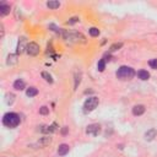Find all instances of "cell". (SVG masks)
<instances>
[{"label":"cell","instance_id":"cell-6","mask_svg":"<svg viewBox=\"0 0 157 157\" xmlns=\"http://www.w3.org/2000/svg\"><path fill=\"white\" fill-rule=\"evenodd\" d=\"M52 142V138L50 136H43V138H41L35 145H31V147H33V146H37V147H44V146H47V145H49Z\"/></svg>","mask_w":157,"mask_h":157},{"label":"cell","instance_id":"cell-3","mask_svg":"<svg viewBox=\"0 0 157 157\" xmlns=\"http://www.w3.org/2000/svg\"><path fill=\"white\" fill-rule=\"evenodd\" d=\"M100 104V100L95 96H92V97H88L85 103H84V112L85 113H90L92 111H95Z\"/></svg>","mask_w":157,"mask_h":157},{"label":"cell","instance_id":"cell-25","mask_svg":"<svg viewBox=\"0 0 157 157\" xmlns=\"http://www.w3.org/2000/svg\"><path fill=\"white\" fill-rule=\"evenodd\" d=\"M79 21H80L79 17H71V19L68 21V25H74V23H77Z\"/></svg>","mask_w":157,"mask_h":157},{"label":"cell","instance_id":"cell-9","mask_svg":"<svg viewBox=\"0 0 157 157\" xmlns=\"http://www.w3.org/2000/svg\"><path fill=\"white\" fill-rule=\"evenodd\" d=\"M10 5H8L6 3H0V15L2 16H5V15H8V14H10Z\"/></svg>","mask_w":157,"mask_h":157},{"label":"cell","instance_id":"cell-8","mask_svg":"<svg viewBox=\"0 0 157 157\" xmlns=\"http://www.w3.org/2000/svg\"><path fill=\"white\" fill-rule=\"evenodd\" d=\"M145 111H146V108H145L144 104H136V106L133 107V111L131 112H133V114L135 117H138V115H142L145 113Z\"/></svg>","mask_w":157,"mask_h":157},{"label":"cell","instance_id":"cell-22","mask_svg":"<svg viewBox=\"0 0 157 157\" xmlns=\"http://www.w3.org/2000/svg\"><path fill=\"white\" fill-rule=\"evenodd\" d=\"M97 68H98V71H103L104 68H106V60L104 59H101L97 64Z\"/></svg>","mask_w":157,"mask_h":157},{"label":"cell","instance_id":"cell-19","mask_svg":"<svg viewBox=\"0 0 157 157\" xmlns=\"http://www.w3.org/2000/svg\"><path fill=\"white\" fill-rule=\"evenodd\" d=\"M42 77L47 81V82H49V84H52L53 82V77H52V75L49 74V73H47V71H42Z\"/></svg>","mask_w":157,"mask_h":157},{"label":"cell","instance_id":"cell-23","mask_svg":"<svg viewBox=\"0 0 157 157\" xmlns=\"http://www.w3.org/2000/svg\"><path fill=\"white\" fill-rule=\"evenodd\" d=\"M39 114H42V115H47V114H49V108H48V107H46V106L41 107V108H39Z\"/></svg>","mask_w":157,"mask_h":157},{"label":"cell","instance_id":"cell-18","mask_svg":"<svg viewBox=\"0 0 157 157\" xmlns=\"http://www.w3.org/2000/svg\"><path fill=\"white\" fill-rule=\"evenodd\" d=\"M88 33H90V36H92V37H97V36L100 35V29H98L97 27H91V28L88 29Z\"/></svg>","mask_w":157,"mask_h":157},{"label":"cell","instance_id":"cell-5","mask_svg":"<svg viewBox=\"0 0 157 157\" xmlns=\"http://www.w3.org/2000/svg\"><path fill=\"white\" fill-rule=\"evenodd\" d=\"M100 133H101V125L100 124H90L86 128V134H88V135L97 136Z\"/></svg>","mask_w":157,"mask_h":157},{"label":"cell","instance_id":"cell-13","mask_svg":"<svg viewBox=\"0 0 157 157\" xmlns=\"http://www.w3.org/2000/svg\"><path fill=\"white\" fill-rule=\"evenodd\" d=\"M25 81L23 80H21V79H19V80H16L15 82H14V88L15 90H17V91H22L23 88H25Z\"/></svg>","mask_w":157,"mask_h":157},{"label":"cell","instance_id":"cell-12","mask_svg":"<svg viewBox=\"0 0 157 157\" xmlns=\"http://www.w3.org/2000/svg\"><path fill=\"white\" fill-rule=\"evenodd\" d=\"M17 63V55L16 54H9L6 59V64L8 65H15Z\"/></svg>","mask_w":157,"mask_h":157},{"label":"cell","instance_id":"cell-11","mask_svg":"<svg viewBox=\"0 0 157 157\" xmlns=\"http://www.w3.org/2000/svg\"><path fill=\"white\" fill-rule=\"evenodd\" d=\"M157 135V130L156 129H150L145 133V140L146 141H152Z\"/></svg>","mask_w":157,"mask_h":157},{"label":"cell","instance_id":"cell-15","mask_svg":"<svg viewBox=\"0 0 157 157\" xmlns=\"http://www.w3.org/2000/svg\"><path fill=\"white\" fill-rule=\"evenodd\" d=\"M26 95H27L28 97H35V96L38 95V90H37L36 87H29V88H27V91H26Z\"/></svg>","mask_w":157,"mask_h":157},{"label":"cell","instance_id":"cell-17","mask_svg":"<svg viewBox=\"0 0 157 157\" xmlns=\"http://www.w3.org/2000/svg\"><path fill=\"white\" fill-rule=\"evenodd\" d=\"M80 82H81V73L80 71H76L75 73V85H74V90H76L77 87H79V85H80Z\"/></svg>","mask_w":157,"mask_h":157},{"label":"cell","instance_id":"cell-1","mask_svg":"<svg viewBox=\"0 0 157 157\" xmlns=\"http://www.w3.org/2000/svg\"><path fill=\"white\" fill-rule=\"evenodd\" d=\"M20 123H21V119L17 113L11 112V113H6L3 117V124L8 128H16V127H19Z\"/></svg>","mask_w":157,"mask_h":157},{"label":"cell","instance_id":"cell-24","mask_svg":"<svg viewBox=\"0 0 157 157\" xmlns=\"http://www.w3.org/2000/svg\"><path fill=\"white\" fill-rule=\"evenodd\" d=\"M148 65L152 68V69H157V59H152V60H150L148 61Z\"/></svg>","mask_w":157,"mask_h":157},{"label":"cell","instance_id":"cell-21","mask_svg":"<svg viewBox=\"0 0 157 157\" xmlns=\"http://www.w3.org/2000/svg\"><path fill=\"white\" fill-rule=\"evenodd\" d=\"M121 47H123V43H121V42H119V43H113V44L109 47V52H115V50H119Z\"/></svg>","mask_w":157,"mask_h":157},{"label":"cell","instance_id":"cell-20","mask_svg":"<svg viewBox=\"0 0 157 157\" xmlns=\"http://www.w3.org/2000/svg\"><path fill=\"white\" fill-rule=\"evenodd\" d=\"M14 101H15V95L14 93H6V103L9 104V106H11L12 103H14Z\"/></svg>","mask_w":157,"mask_h":157},{"label":"cell","instance_id":"cell-4","mask_svg":"<svg viewBox=\"0 0 157 157\" xmlns=\"http://www.w3.org/2000/svg\"><path fill=\"white\" fill-rule=\"evenodd\" d=\"M26 52L28 55L31 56H36L39 54V46L36 43V42H29L27 44V48H26Z\"/></svg>","mask_w":157,"mask_h":157},{"label":"cell","instance_id":"cell-14","mask_svg":"<svg viewBox=\"0 0 157 157\" xmlns=\"http://www.w3.org/2000/svg\"><path fill=\"white\" fill-rule=\"evenodd\" d=\"M47 6L52 10H55V9H59L60 8V3L56 2V0H49V2L47 3Z\"/></svg>","mask_w":157,"mask_h":157},{"label":"cell","instance_id":"cell-7","mask_svg":"<svg viewBox=\"0 0 157 157\" xmlns=\"http://www.w3.org/2000/svg\"><path fill=\"white\" fill-rule=\"evenodd\" d=\"M26 48H27V44H26V37H21L20 39H19V43H17V54H21V53H23L25 50H26Z\"/></svg>","mask_w":157,"mask_h":157},{"label":"cell","instance_id":"cell-10","mask_svg":"<svg viewBox=\"0 0 157 157\" xmlns=\"http://www.w3.org/2000/svg\"><path fill=\"white\" fill-rule=\"evenodd\" d=\"M69 151H70L69 145L61 144V145L59 146V148H58V155H59V156H65L67 153H69Z\"/></svg>","mask_w":157,"mask_h":157},{"label":"cell","instance_id":"cell-26","mask_svg":"<svg viewBox=\"0 0 157 157\" xmlns=\"http://www.w3.org/2000/svg\"><path fill=\"white\" fill-rule=\"evenodd\" d=\"M68 131H69V128H68V127H64V128L61 129V134H63V135H67Z\"/></svg>","mask_w":157,"mask_h":157},{"label":"cell","instance_id":"cell-2","mask_svg":"<svg viewBox=\"0 0 157 157\" xmlns=\"http://www.w3.org/2000/svg\"><path fill=\"white\" fill-rule=\"evenodd\" d=\"M134 76H135V70H134L133 68H130V67L123 65V67H120V68L118 69V71H117V77H118L119 80H123V81H125V80H131Z\"/></svg>","mask_w":157,"mask_h":157},{"label":"cell","instance_id":"cell-16","mask_svg":"<svg viewBox=\"0 0 157 157\" xmlns=\"http://www.w3.org/2000/svg\"><path fill=\"white\" fill-rule=\"evenodd\" d=\"M138 76H139V79H141V80H148V77H150V74L146 71V70H139L138 71Z\"/></svg>","mask_w":157,"mask_h":157}]
</instances>
